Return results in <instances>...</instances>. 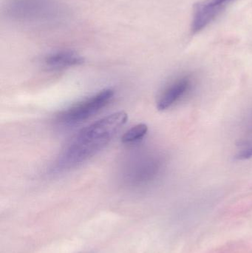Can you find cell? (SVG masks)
<instances>
[{
    "label": "cell",
    "instance_id": "obj_1",
    "mask_svg": "<svg viewBox=\"0 0 252 253\" xmlns=\"http://www.w3.org/2000/svg\"><path fill=\"white\" fill-rule=\"evenodd\" d=\"M127 120V113L118 111L80 130L65 146L55 162L52 171L66 172L91 159L109 144Z\"/></svg>",
    "mask_w": 252,
    "mask_h": 253
},
{
    "label": "cell",
    "instance_id": "obj_2",
    "mask_svg": "<svg viewBox=\"0 0 252 253\" xmlns=\"http://www.w3.org/2000/svg\"><path fill=\"white\" fill-rule=\"evenodd\" d=\"M3 13L13 23L41 29L60 27L71 14L63 0H5Z\"/></svg>",
    "mask_w": 252,
    "mask_h": 253
},
{
    "label": "cell",
    "instance_id": "obj_3",
    "mask_svg": "<svg viewBox=\"0 0 252 253\" xmlns=\"http://www.w3.org/2000/svg\"><path fill=\"white\" fill-rule=\"evenodd\" d=\"M115 91L112 89L101 90L88 99H84L63 111L59 115V121L68 125L81 123L106 107L113 99Z\"/></svg>",
    "mask_w": 252,
    "mask_h": 253
},
{
    "label": "cell",
    "instance_id": "obj_4",
    "mask_svg": "<svg viewBox=\"0 0 252 253\" xmlns=\"http://www.w3.org/2000/svg\"><path fill=\"white\" fill-rule=\"evenodd\" d=\"M232 1L233 0H204L196 3L192 16V32L195 34L207 28Z\"/></svg>",
    "mask_w": 252,
    "mask_h": 253
},
{
    "label": "cell",
    "instance_id": "obj_5",
    "mask_svg": "<svg viewBox=\"0 0 252 253\" xmlns=\"http://www.w3.org/2000/svg\"><path fill=\"white\" fill-rule=\"evenodd\" d=\"M84 58L72 50H59L48 53L44 58V64L51 70L64 69L84 63Z\"/></svg>",
    "mask_w": 252,
    "mask_h": 253
},
{
    "label": "cell",
    "instance_id": "obj_6",
    "mask_svg": "<svg viewBox=\"0 0 252 253\" xmlns=\"http://www.w3.org/2000/svg\"><path fill=\"white\" fill-rule=\"evenodd\" d=\"M155 165L149 159H138L127 168L125 180L129 184L139 186L147 182L155 172Z\"/></svg>",
    "mask_w": 252,
    "mask_h": 253
},
{
    "label": "cell",
    "instance_id": "obj_7",
    "mask_svg": "<svg viewBox=\"0 0 252 253\" xmlns=\"http://www.w3.org/2000/svg\"><path fill=\"white\" fill-rule=\"evenodd\" d=\"M190 81L187 78H181L169 86L157 102V108L165 111L174 105L189 89Z\"/></svg>",
    "mask_w": 252,
    "mask_h": 253
},
{
    "label": "cell",
    "instance_id": "obj_8",
    "mask_svg": "<svg viewBox=\"0 0 252 253\" xmlns=\"http://www.w3.org/2000/svg\"><path fill=\"white\" fill-rule=\"evenodd\" d=\"M147 132V126L144 123H141L128 129L121 137V141L124 144L136 142L142 139L146 135Z\"/></svg>",
    "mask_w": 252,
    "mask_h": 253
},
{
    "label": "cell",
    "instance_id": "obj_9",
    "mask_svg": "<svg viewBox=\"0 0 252 253\" xmlns=\"http://www.w3.org/2000/svg\"><path fill=\"white\" fill-rule=\"evenodd\" d=\"M252 156V145L249 146L247 148L241 150L236 156V159L238 160H243V159H250Z\"/></svg>",
    "mask_w": 252,
    "mask_h": 253
}]
</instances>
